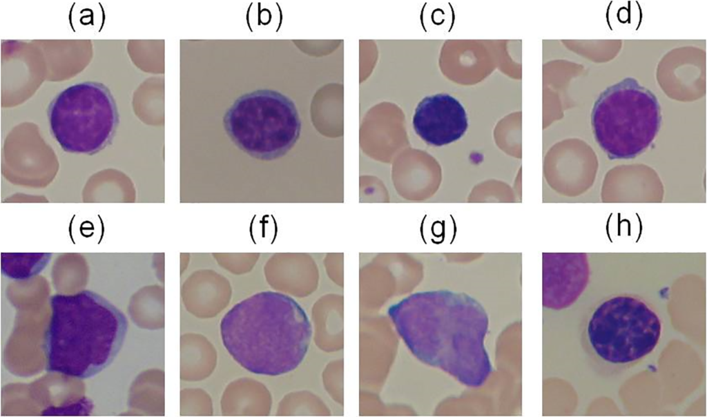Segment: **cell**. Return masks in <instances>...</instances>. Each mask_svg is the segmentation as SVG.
I'll list each match as a JSON object with an SVG mask.
<instances>
[{
    "instance_id": "obj_5",
    "label": "cell",
    "mask_w": 707,
    "mask_h": 417,
    "mask_svg": "<svg viewBox=\"0 0 707 417\" xmlns=\"http://www.w3.org/2000/svg\"><path fill=\"white\" fill-rule=\"evenodd\" d=\"M659 318L643 301L627 295L612 298L594 312L588 333L595 351L614 363L638 360L651 352L661 335Z\"/></svg>"
},
{
    "instance_id": "obj_7",
    "label": "cell",
    "mask_w": 707,
    "mask_h": 417,
    "mask_svg": "<svg viewBox=\"0 0 707 417\" xmlns=\"http://www.w3.org/2000/svg\"><path fill=\"white\" fill-rule=\"evenodd\" d=\"M553 259L543 264V305L561 309L572 304L582 293L588 278L586 259Z\"/></svg>"
},
{
    "instance_id": "obj_4",
    "label": "cell",
    "mask_w": 707,
    "mask_h": 417,
    "mask_svg": "<svg viewBox=\"0 0 707 417\" xmlns=\"http://www.w3.org/2000/svg\"><path fill=\"white\" fill-rule=\"evenodd\" d=\"M231 141L250 156L272 160L297 142L301 124L294 103L272 90H258L238 98L224 117Z\"/></svg>"
},
{
    "instance_id": "obj_2",
    "label": "cell",
    "mask_w": 707,
    "mask_h": 417,
    "mask_svg": "<svg viewBox=\"0 0 707 417\" xmlns=\"http://www.w3.org/2000/svg\"><path fill=\"white\" fill-rule=\"evenodd\" d=\"M222 343L233 358L259 375L289 373L304 360L312 336L300 304L286 294L265 291L233 305L222 317Z\"/></svg>"
},
{
    "instance_id": "obj_6",
    "label": "cell",
    "mask_w": 707,
    "mask_h": 417,
    "mask_svg": "<svg viewBox=\"0 0 707 417\" xmlns=\"http://www.w3.org/2000/svg\"><path fill=\"white\" fill-rule=\"evenodd\" d=\"M412 124L416 133L425 142L436 146L459 139L468 127L464 107L447 94L424 97L415 109Z\"/></svg>"
},
{
    "instance_id": "obj_1",
    "label": "cell",
    "mask_w": 707,
    "mask_h": 417,
    "mask_svg": "<svg viewBox=\"0 0 707 417\" xmlns=\"http://www.w3.org/2000/svg\"><path fill=\"white\" fill-rule=\"evenodd\" d=\"M404 342L419 360L470 387L483 385L492 367L485 347L489 319L467 293L434 290L412 293L388 309Z\"/></svg>"
},
{
    "instance_id": "obj_3",
    "label": "cell",
    "mask_w": 707,
    "mask_h": 417,
    "mask_svg": "<svg viewBox=\"0 0 707 417\" xmlns=\"http://www.w3.org/2000/svg\"><path fill=\"white\" fill-rule=\"evenodd\" d=\"M46 334L48 369L86 378L106 368L119 352L127 329L124 315L90 291L54 295Z\"/></svg>"
}]
</instances>
